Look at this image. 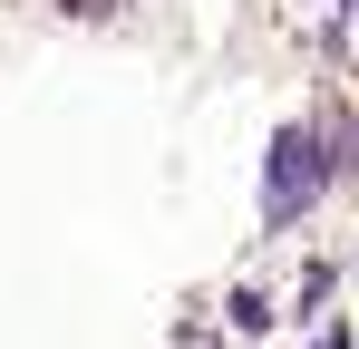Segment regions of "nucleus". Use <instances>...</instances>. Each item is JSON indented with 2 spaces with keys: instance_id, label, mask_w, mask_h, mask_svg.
<instances>
[{
  "instance_id": "obj_5",
  "label": "nucleus",
  "mask_w": 359,
  "mask_h": 349,
  "mask_svg": "<svg viewBox=\"0 0 359 349\" xmlns=\"http://www.w3.org/2000/svg\"><path fill=\"white\" fill-rule=\"evenodd\" d=\"M350 20H359V10H350Z\"/></svg>"
},
{
  "instance_id": "obj_2",
  "label": "nucleus",
  "mask_w": 359,
  "mask_h": 349,
  "mask_svg": "<svg viewBox=\"0 0 359 349\" xmlns=\"http://www.w3.org/2000/svg\"><path fill=\"white\" fill-rule=\"evenodd\" d=\"M340 165H359V126H350V156H340Z\"/></svg>"
},
{
  "instance_id": "obj_1",
  "label": "nucleus",
  "mask_w": 359,
  "mask_h": 349,
  "mask_svg": "<svg viewBox=\"0 0 359 349\" xmlns=\"http://www.w3.org/2000/svg\"><path fill=\"white\" fill-rule=\"evenodd\" d=\"M330 165H340V156L320 146V126H282V136H272V156H262V224H272V233L301 224V214H311V194L330 184Z\"/></svg>"
},
{
  "instance_id": "obj_4",
  "label": "nucleus",
  "mask_w": 359,
  "mask_h": 349,
  "mask_svg": "<svg viewBox=\"0 0 359 349\" xmlns=\"http://www.w3.org/2000/svg\"><path fill=\"white\" fill-rule=\"evenodd\" d=\"M340 10H359V0H340Z\"/></svg>"
},
{
  "instance_id": "obj_3",
  "label": "nucleus",
  "mask_w": 359,
  "mask_h": 349,
  "mask_svg": "<svg viewBox=\"0 0 359 349\" xmlns=\"http://www.w3.org/2000/svg\"><path fill=\"white\" fill-rule=\"evenodd\" d=\"M68 10H107V0H68Z\"/></svg>"
}]
</instances>
